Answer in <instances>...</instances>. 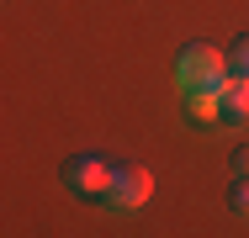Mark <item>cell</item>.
<instances>
[{"instance_id": "7", "label": "cell", "mask_w": 249, "mask_h": 238, "mask_svg": "<svg viewBox=\"0 0 249 238\" xmlns=\"http://www.w3.org/2000/svg\"><path fill=\"white\" fill-rule=\"evenodd\" d=\"M233 212L249 217V175H239V186H233Z\"/></svg>"}, {"instance_id": "3", "label": "cell", "mask_w": 249, "mask_h": 238, "mask_svg": "<svg viewBox=\"0 0 249 238\" xmlns=\"http://www.w3.org/2000/svg\"><path fill=\"white\" fill-rule=\"evenodd\" d=\"M64 180H69V190H80V196H106L111 164H106L101 153H74V159L64 164Z\"/></svg>"}, {"instance_id": "2", "label": "cell", "mask_w": 249, "mask_h": 238, "mask_svg": "<svg viewBox=\"0 0 249 238\" xmlns=\"http://www.w3.org/2000/svg\"><path fill=\"white\" fill-rule=\"evenodd\" d=\"M149 196H154V175L143 170V164H117L101 201L117 206V212H138V206H149Z\"/></svg>"}, {"instance_id": "5", "label": "cell", "mask_w": 249, "mask_h": 238, "mask_svg": "<svg viewBox=\"0 0 249 238\" xmlns=\"http://www.w3.org/2000/svg\"><path fill=\"white\" fill-rule=\"evenodd\" d=\"M186 111L196 122H223V95H186Z\"/></svg>"}, {"instance_id": "4", "label": "cell", "mask_w": 249, "mask_h": 238, "mask_svg": "<svg viewBox=\"0 0 249 238\" xmlns=\"http://www.w3.org/2000/svg\"><path fill=\"white\" fill-rule=\"evenodd\" d=\"M223 127H249V80H239V74L223 90Z\"/></svg>"}, {"instance_id": "6", "label": "cell", "mask_w": 249, "mask_h": 238, "mask_svg": "<svg viewBox=\"0 0 249 238\" xmlns=\"http://www.w3.org/2000/svg\"><path fill=\"white\" fill-rule=\"evenodd\" d=\"M228 69H233L239 80H249V32L239 37V43H233V53H228Z\"/></svg>"}, {"instance_id": "8", "label": "cell", "mask_w": 249, "mask_h": 238, "mask_svg": "<svg viewBox=\"0 0 249 238\" xmlns=\"http://www.w3.org/2000/svg\"><path fill=\"white\" fill-rule=\"evenodd\" d=\"M233 175H249V148H239V153H233Z\"/></svg>"}, {"instance_id": "1", "label": "cell", "mask_w": 249, "mask_h": 238, "mask_svg": "<svg viewBox=\"0 0 249 238\" xmlns=\"http://www.w3.org/2000/svg\"><path fill=\"white\" fill-rule=\"evenodd\" d=\"M175 85L186 95H223L233 85L228 53H217V48H207V43H191L180 53V64H175Z\"/></svg>"}]
</instances>
